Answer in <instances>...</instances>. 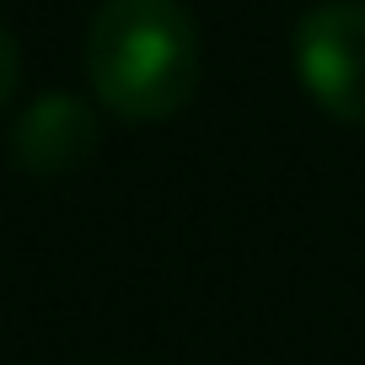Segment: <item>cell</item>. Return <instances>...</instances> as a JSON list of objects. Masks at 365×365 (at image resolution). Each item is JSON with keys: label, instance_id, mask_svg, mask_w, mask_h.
I'll return each instance as SVG.
<instances>
[{"label": "cell", "instance_id": "obj_1", "mask_svg": "<svg viewBox=\"0 0 365 365\" xmlns=\"http://www.w3.org/2000/svg\"><path fill=\"white\" fill-rule=\"evenodd\" d=\"M199 22L182 0H103L86 27V81L124 124H167L199 86Z\"/></svg>", "mask_w": 365, "mask_h": 365}, {"label": "cell", "instance_id": "obj_2", "mask_svg": "<svg viewBox=\"0 0 365 365\" xmlns=\"http://www.w3.org/2000/svg\"><path fill=\"white\" fill-rule=\"evenodd\" d=\"M290 54L301 91L333 124H365V0H317Z\"/></svg>", "mask_w": 365, "mask_h": 365}, {"label": "cell", "instance_id": "obj_3", "mask_svg": "<svg viewBox=\"0 0 365 365\" xmlns=\"http://www.w3.org/2000/svg\"><path fill=\"white\" fill-rule=\"evenodd\" d=\"M103 145V129H97V108L70 97V91H48L38 103H27L11 124V161L33 178H65L81 172Z\"/></svg>", "mask_w": 365, "mask_h": 365}, {"label": "cell", "instance_id": "obj_4", "mask_svg": "<svg viewBox=\"0 0 365 365\" xmlns=\"http://www.w3.org/2000/svg\"><path fill=\"white\" fill-rule=\"evenodd\" d=\"M16 81H22V54H16V38L0 27V108L16 97Z\"/></svg>", "mask_w": 365, "mask_h": 365}]
</instances>
